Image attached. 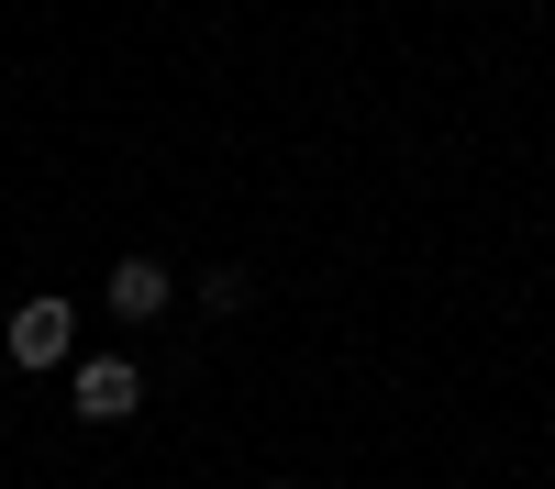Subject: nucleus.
Segmentation results:
<instances>
[{
	"label": "nucleus",
	"instance_id": "4",
	"mask_svg": "<svg viewBox=\"0 0 555 489\" xmlns=\"http://www.w3.org/2000/svg\"><path fill=\"white\" fill-rule=\"evenodd\" d=\"M267 489H300V478H267Z\"/></svg>",
	"mask_w": 555,
	"mask_h": 489
},
{
	"label": "nucleus",
	"instance_id": "2",
	"mask_svg": "<svg viewBox=\"0 0 555 489\" xmlns=\"http://www.w3.org/2000/svg\"><path fill=\"white\" fill-rule=\"evenodd\" d=\"M67 345H78V311L67 300H23L12 311V368H56Z\"/></svg>",
	"mask_w": 555,
	"mask_h": 489
},
{
	"label": "nucleus",
	"instance_id": "3",
	"mask_svg": "<svg viewBox=\"0 0 555 489\" xmlns=\"http://www.w3.org/2000/svg\"><path fill=\"white\" fill-rule=\"evenodd\" d=\"M112 311H122V323H156V311H167V267L156 256H122L112 267Z\"/></svg>",
	"mask_w": 555,
	"mask_h": 489
},
{
	"label": "nucleus",
	"instance_id": "1",
	"mask_svg": "<svg viewBox=\"0 0 555 489\" xmlns=\"http://www.w3.org/2000/svg\"><path fill=\"white\" fill-rule=\"evenodd\" d=\"M67 400H78V423H122L133 400H145V378H133V356H89L67 378Z\"/></svg>",
	"mask_w": 555,
	"mask_h": 489
}]
</instances>
